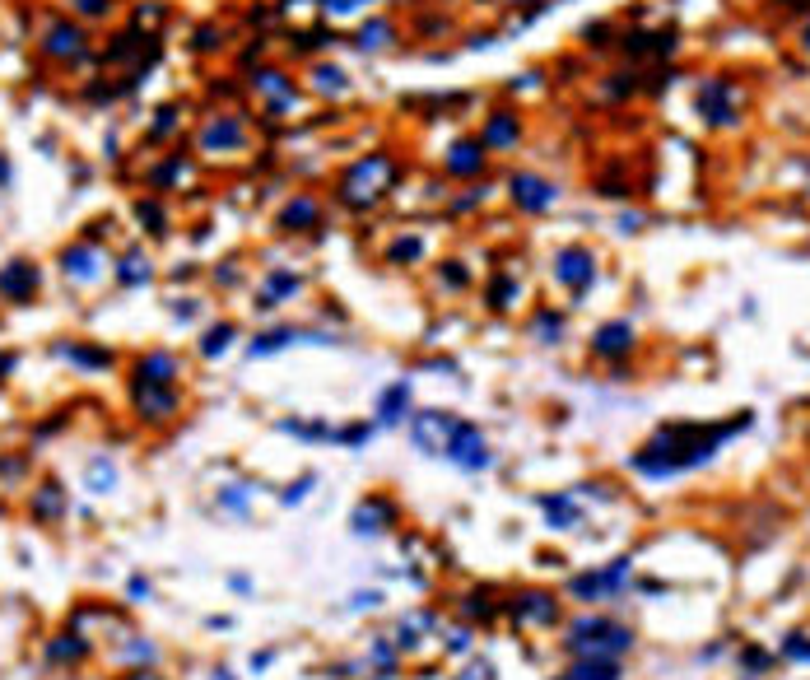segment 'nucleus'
<instances>
[{"label": "nucleus", "mask_w": 810, "mask_h": 680, "mask_svg": "<svg viewBox=\"0 0 810 680\" xmlns=\"http://www.w3.org/2000/svg\"><path fill=\"white\" fill-rule=\"evenodd\" d=\"M745 424H750V415H736L731 424H708V429L703 424H671V429H662L652 443H643L634 452V471L648 480H671L680 471H694Z\"/></svg>", "instance_id": "f257e3e1"}, {"label": "nucleus", "mask_w": 810, "mask_h": 680, "mask_svg": "<svg viewBox=\"0 0 810 680\" xmlns=\"http://www.w3.org/2000/svg\"><path fill=\"white\" fill-rule=\"evenodd\" d=\"M564 648L573 657H596V662H620L629 648H634V629L620 625V620H606V615H582L568 625Z\"/></svg>", "instance_id": "f03ea898"}, {"label": "nucleus", "mask_w": 810, "mask_h": 680, "mask_svg": "<svg viewBox=\"0 0 810 680\" xmlns=\"http://www.w3.org/2000/svg\"><path fill=\"white\" fill-rule=\"evenodd\" d=\"M392 177H396V164L387 154H368V159H359L350 173L340 177V201L350 210H368V205L382 201V191L392 187Z\"/></svg>", "instance_id": "7ed1b4c3"}, {"label": "nucleus", "mask_w": 810, "mask_h": 680, "mask_svg": "<svg viewBox=\"0 0 810 680\" xmlns=\"http://www.w3.org/2000/svg\"><path fill=\"white\" fill-rule=\"evenodd\" d=\"M629 578H634V559H610L606 569H592V573L568 578V592H573L578 601H601V597H615V592H624V587H629Z\"/></svg>", "instance_id": "20e7f679"}, {"label": "nucleus", "mask_w": 810, "mask_h": 680, "mask_svg": "<svg viewBox=\"0 0 810 680\" xmlns=\"http://www.w3.org/2000/svg\"><path fill=\"white\" fill-rule=\"evenodd\" d=\"M457 424L461 420L452 410H419V415H410V443H415L424 457H443L452 434H457Z\"/></svg>", "instance_id": "39448f33"}, {"label": "nucleus", "mask_w": 810, "mask_h": 680, "mask_svg": "<svg viewBox=\"0 0 810 680\" xmlns=\"http://www.w3.org/2000/svg\"><path fill=\"white\" fill-rule=\"evenodd\" d=\"M699 117L708 126H736L741 122V89L731 80H703V89H699Z\"/></svg>", "instance_id": "423d86ee"}, {"label": "nucleus", "mask_w": 810, "mask_h": 680, "mask_svg": "<svg viewBox=\"0 0 810 680\" xmlns=\"http://www.w3.org/2000/svg\"><path fill=\"white\" fill-rule=\"evenodd\" d=\"M452 466H461V471H485L494 457H489V438L480 434V424H457V434H452V443H447L443 452Z\"/></svg>", "instance_id": "0eeeda50"}, {"label": "nucleus", "mask_w": 810, "mask_h": 680, "mask_svg": "<svg viewBox=\"0 0 810 680\" xmlns=\"http://www.w3.org/2000/svg\"><path fill=\"white\" fill-rule=\"evenodd\" d=\"M554 280L568 289V294H587L596 280V257L587 247H559L554 252Z\"/></svg>", "instance_id": "6e6552de"}, {"label": "nucleus", "mask_w": 810, "mask_h": 680, "mask_svg": "<svg viewBox=\"0 0 810 680\" xmlns=\"http://www.w3.org/2000/svg\"><path fill=\"white\" fill-rule=\"evenodd\" d=\"M508 196H513L517 210H527V215H545V210L559 201V187H554L550 177H540V173H513Z\"/></svg>", "instance_id": "1a4fd4ad"}, {"label": "nucleus", "mask_w": 810, "mask_h": 680, "mask_svg": "<svg viewBox=\"0 0 810 680\" xmlns=\"http://www.w3.org/2000/svg\"><path fill=\"white\" fill-rule=\"evenodd\" d=\"M396 522V508H392V499H364V504L354 508V517H350V531L354 536H378V531H387Z\"/></svg>", "instance_id": "9d476101"}, {"label": "nucleus", "mask_w": 810, "mask_h": 680, "mask_svg": "<svg viewBox=\"0 0 810 680\" xmlns=\"http://www.w3.org/2000/svg\"><path fill=\"white\" fill-rule=\"evenodd\" d=\"M135 410L149 415V420H168L177 410V392L163 387V382H135Z\"/></svg>", "instance_id": "9b49d317"}, {"label": "nucleus", "mask_w": 810, "mask_h": 680, "mask_svg": "<svg viewBox=\"0 0 810 680\" xmlns=\"http://www.w3.org/2000/svg\"><path fill=\"white\" fill-rule=\"evenodd\" d=\"M0 294L10 303H24L38 294V266H28V261H10L5 271H0Z\"/></svg>", "instance_id": "f8f14e48"}, {"label": "nucleus", "mask_w": 810, "mask_h": 680, "mask_svg": "<svg viewBox=\"0 0 810 680\" xmlns=\"http://www.w3.org/2000/svg\"><path fill=\"white\" fill-rule=\"evenodd\" d=\"M592 350L601 354V359H624V354L634 350V327H629V322H606V327H596Z\"/></svg>", "instance_id": "ddd939ff"}, {"label": "nucleus", "mask_w": 810, "mask_h": 680, "mask_svg": "<svg viewBox=\"0 0 810 680\" xmlns=\"http://www.w3.org/2000/svg\"><path fill=\"white\" fill-rule=\"evenodd\" d=\"M447 173L452 177H480L485 173V140H457L447 150Z\"/></svg>", "instance_id": "4468645a"}, {"label": "nucleus", "mask_w": 810, "mask_h": 680, "mask_svg": "<svg viewBox=\"0 0 810 680\" xmlns=\"http://www.w3.org/2000/svg\"><path fill=\"white\" fill-rule=\"evenodd\" d=\"M405 415H410V382H392L378 396V429H396L405 424Z\"/></svg>", "instance_id": "2eb2a0df"}, {"label": "nucleus", "mask_w": 810, "mask_h": 680, "mask_svg": "<svg viewBox=\"0 0 810 680\" xmlns=\"http://www.w3.org/2000/svg\"><path fill=\"white\" fill-rule=\"evenodd\" d=\"M243 140H247V131H243V122H238V117H219V122L205 126L201 145H205V150H238Z\"/></svg>", "instance_id": "dca6fc26"}, {"label": "nucleus", "mask_w": 810, "mask_h": 680, "mask_svg": "<svg viewBox=\"0 0 810 680\" xmlns=\"http://www.w3.org/2000/svg\"><path fill=\"white\" fill-rule=\"evenodd\" d=\"M517 136H522V126H517V117L513 112H494L485 122V150H513L517 145Z\"/></svg>", "instance_id": "f3484780"}, {"label": "nucleus", "mask_w": 810, "mask_h": 680, "mask_svg": "<svg viewBox=\"0 0 810 680\" xmlns=\"http://www.w3.org/2000/svg\"><path fill=\"white\" fill-rule=\"evenodd\" d=\"M540 508L550 517V527H578L582 522L578 494H540Z\"/></svg>", "instance_id": "a211bd4d"}, {"label": "nucleus", "mask_w": 810, "mask_h": 680, "mask_svg": "<svg viewBox=\"0 0 810 680\" xmlns=\"http://www.w3.org/2000/svg\"><path fill=\"white\" fill-rule=\"evenodd\" d=\"M173 378H177V359L173 354H163V350L145 354V359L135 364V382H163V387H173Z\"/></svg>", "instance_id": "6ab92c4d"}, {"label": "nucleus", "mask_w": 810, "mask_h": 680, "mask_svg": "<svg viewBox=\"0 0 810 680\" xmlns=\"http://www.w3.org/2000/svg\"><path fill=\"white\" fill-rule=\"evenodd\" d=\"M513 615L517 620H540V625H550L554 615H559V606H554V597H545V592H522V597L513 601Z\"/></svg>", "instance_id": "aec40b11"}, {"label": "nucleus", "mask_w": 810, "mask_h": 680, "mask_svg": "<svg viewBox=\"0 0 810 680\" xmlns=\"http://www.w3.org/2000/svg\"><path fill=\"white\" fill-rule=\"evenodd\" d=\"M98 266H103V257H98L94 247H70V252H61V271L75 275V280H94Z\"/></svg>", "instance_id": "412c9836"}, {"label": "nucleus", "mask_w": 810, "mask_h": 680, "mask_svg": "<svg viewBox=\"0 0 810 680\" xmlns=\"http://www.w3.org/2000/svg\"><path fill=\"white\" fill-rule=\"evenodd\" d=\"M52 56H80L84 52V33L75 24H52L47 28V42H42Z\"/></svg>", "instance_id": "4be33fe9"}, {"label": "nucleus", "mask_w": 810, "mask_h": 680, "mask_svg": "<svg viewBox=\"0 0 810 680\" xmlns=\"http://www.w3.org/2000/svg\"><path fill=\"white\" fill-rule=\"evenodd\" d=\"M559 680H624L620 662H596V657H578Z\"/></svg>", "instance_id": "5701e85b"}, {"label": "nucleus", "mask_w": 810, "mask_h": 680, "mask_svg": "<svg viewBox=\"0 0 810 680\" xmlns=\"http://www.w3.org/2000/svg\"><path fill=\"white\" fill-rule=\"evenodd\" d=\"M317 219H322V210H317V201H312V196H298V201H289V205H284L280 224H284V229H312Z\"/></svg>", "instance_id": "b1692460"}, {"label": "nucleus", "mask_w": 810, "mask_h": 680, "mask_svg": "<svg viewBox=\"0 0 810 680\" xmlns=\"http://www.w3.org/2000/svg\"><path fill=\"white\" fill-rule=\"evenodd\" d=\"M257 89L270 98V108H289V103H294V84L284 80V75H275V70L257 75Z\"/></svg>", "instance_id": "393cba45"}, {"label": "nucleus", "mask_w": 810, "mask_h": 680, "mask_svg": "<svg viewBox=\"0 0 810 680\" xmlns=\"http://www.w3.org/2000/svg\"><path fill=\"white\" fill-rule=\"evenodd\" d=\"M84 653H89L84 634H61V639L47 643V657H52V662H80Z\"/></svg>", "instance_id": "a878e982"}, {"label": "nucleus", "mask_w": 810, "mask_h": 680, "mask_svg": "<svg viewBox=\"0 0 810 680\" xmlns=\"http://www.w3.org/2000/svg\"><path fill=\"white\" fill-rule=\"evenodd\" d=\"M298 275H289V271H270V280H266V294H261V308H275V299H284V294H298Z\"/></svg>", "instance_id": "bb28decb"}, {"label": "nucleus", "mask_w": 810, "mask_h": 680, "mask_svg": "<svg viewBox=\"0 0 810 680\" xmlns=\"http://www.w3.org/2000/svg\"><path fill=\"white\" fill-rule=\"evenodd\" d=\"M387 42H392V24H387V19H373V24L359 28V47H364V52H378Z\"/></svg>", "instance_id": "cd10ccee"}, {"label": "nucleus", "mask_w": 810, "mask_h": 680, "mask_svg": "<svg viewBox=\"0 0 810 680\" xmlns=\"http://www.w3.org/2000/svg\"><path fill=\"white\" fill-rule=\"evenodd\" d=\"M289 340H298V331H294V327L266 331V336H257V340H252V359H257V354H275V350H284Z\"/></svg>", "instance_id": "c85d7f7f"}, {"label": "nucleus", "mask_w": 810, "mask_h": 680, "mask_svg": "<svg viewBox=\"0 0 810 680\" xmlns=\"http://www.w3.org/2000/svg\"><path fill=\"white\" fill-rule=\"evenodd\" d=\"M229 340H233V327H229V322H219V327H210L201 336V354H205V359H215V354L229 350Z\"/></svg>", "instance_id": "c756f323"}, {"label": "nucleus", "mask_w": 810, "mask_h": 680, "mask_svg": "<svg viewBox=\"0 0 810 680\" xmlns=\"http://www.w3.org/2000/svg\"><path fill=\"white\" fill-rule=\"evenodd\" d=\"M112 485H117V471H112V462L94 457V462H89V490H94V494H108Z\"/></svg>", "instance_id": "7c9ffc66"}, {"label": "nucleus", "mask_w": 810, "mask_h": 680, "mask_svg": "<svg viewBox=\"0 0 810 680\" xmlns=\"http://www.w3.org/2000/svg\"><path fill=\"white\" fill-rule=\"evenodd\" d=\"M312 80H317V89H322V94H345V89H350V84H345V70H336V66H317V75H312Z\"/></svg>", "instance_id": "2f4dec72"}, {"label": "nucleus", "mask_w": 810, "mask_h": 680, "mask_svg": "<svg viewBox=\"0 0 810 680\" xmlns=\"http://www.w3.org/2000/svg\"><path fill=\"white\" fill-rule=\"evenodd\" d=\"M33 513H38V517H56V513H61V490H56V485H42V494L33 499Z\"/></svg>", "instance_id": "473e14b6"}, {"label": "nucleus", "mask_w": 810, "mask_h": 680, "mask_svg": "<svg viewBox=\"0 0 810 680\" xmlns=\"http://www.w3.org/2000/svg\"><path fill=\"white\" fill-rule=\"evenodd\" d=\"M783 657H787V662H806V667H810V639H806V634H787V639H783Z\"/></svg>", "instance_id": "72a5a7b5"}, {"label": "nucleus", "mask_w": 810, "mask_h": 680, "mask_svg": "<svg viewBox=\"0 0 810 680\" xmlns=\"http://www.w3.org/2000/svg\"><path fill=\"white\" fill-rule=\"evenodd\" d=\"M140 280H149V261L126 257L122 261V285H140Z\"/></svg>", "instance_id": "f704fd0d"}, {"label": "nucleus", "mask_w": 810, "mask_h": 680, "mask_svg": "<svg viewBox=\"0 0 810 680\" xmlns=\"http://www.w3.org/2000/svg\"><path fill=\"white\" fill-rule=\"evenodd\" d=\"M419 252H424V243H419V238H401V243H396L387 257H392V261H415Z\"/></svg>", "instance_id": "c9c22d12"}, {"label": "nucleus", "mask_w": 810, "mask_h": 680, "mask_svg": "<svg viewBox=\"0 0 810 680\" xmlns=\"http://www.w3.org/2000/svg\"><path fill=\"white\" fill-rule=\"evenodd\" d=\"M513 294H517V280H508V275H503L499 285L489 289V303H494V308H508V299H513Z\"/></svg>", "instance_id": "e433bc0d"}, {"label": "nucleus", "mask_w": 810, "mask_h": 680, "mask_svg": "<svg viewBox=\"0 0 810 680\" xmlns=\"http://www.w3.org/2000/svg\"><path fill=\"white\" fill-rule=\"evenodd\" d=\"M564 331V317H554V313H540V322H536V336L540 340H554Z\"/></svg>", "instance_id": "4c0bfd02"}, {"label": "nucleus", "mask_w": 810, "mask_h": 680, "mask_svg": "<svg viewBox=\"0 0 810 680\" xmlns=\"http://www.w3.org/2000/svg\"><path fill=\"white\" fill-rule=\"evenodd\" d=\"M312 485H317V476H303V480H298V485H289V490H284L280 499H284V504H303V499H308V490H312Z\"/></svg>", "instance_id": "58836bf2"}, {"label": "nucleus", "mask_w": 810, "mask_h": 680, "mask_svg": "<svg viewBox=\"0 0 810 680\" xmlns=\"http://www.w3.org/2000/svg\"><path fill=\"white\" fill-rule=\"evenodd\" d=\"M345 448H359V443H368L373 438V424H354V429H345V434H336Z\"/></svg>", "instance_id": "ea45409f"}, {"label": "nucleus", "mask_w": 810, "mask_h": 680, "mask_svg": "<svg viewBox=\"0 0 810 680\" xmlns=\"http://www.w3.org/2000/svg\"><path fill=\"white\" fill-rule=\"evenodd\" d=\"M364 5H373V0H322L326 14H354V10H364Z\"/></svg>", "instance_id": "a19ab883"}, {"label": "nucleus", "mask_w": 810, "mask_h": 680, "mask_svg": "<svg viewBox=\"0 0 810 680\" xmlns=\"http://www.w3.org/2000/svg\"><path fill=\"white\" fill-rule=\"evenodd\" d=\"M466 611H471V615H480V620H489V615H494V601H489V597H480V592H475V597H471V606H466Z\"/></svg>", "instance_id": "79ce46f5"}, {"label": "nucleus", "mask_w": 810, "mask_h": 680, "mask_svg": "<svg viewBox=\"0 0 810 680\" xmlns=\"http://www.w3.org/2000/svg\"><path fill=\"white\" fill-rule=\"evenodd\" d=\"M471 648V629H457L452 639H447V653H466Z\"/></svg>", "instance_id": "37998d69"}, {"label": "nucleus", "mask_w": 810, "mask_h": 680, "mask_svg": "<svg viewBox=\"0 0 810 680\" xmlns=\"http://www.w3.org/2000/svg\"><path fill=\"white\" fill-rule=\"evenodd\" d=\"M378 601H382V592H354V611H364V606L373 611Z\"/></svg>", "instance_id": "c03bdc74"}, {"label": "nucleus", "mask_w": 810, "mask_h": 680, "mask_svg": "<svg viewBox=\"0 0 810 680\" xmlns=\"http://www.w3.org/2000/svg\"><path fill=\"white\" fill-rule=\"evenodd\" d=\"M75 5H80L84 14H103V10H108V0H75Z\"/></svg>", "instance_id": "a18cd8bd"}, {"label": "nucleus", "mask_w": 810, "mask_h": 680, "mask_svg": "<svg viewBox=\"0 0 810 680\" xmlns=\"http://www.w3.org/2000/svg\"><path fill=\"white\" fill-rule=\"evenodd\" d=\"M131 597H149V583H145V578H131Z\"/></svg>", "instance_id": "49530a36"}, {"label": "nucleus", "mask_w": 810, "mask_h": 680, "mask_svg": "<svg viewBox=\"0 0 810 680\" xmlns=\"http://www.w3.org/2000/svg\"><path fill=\"white\" fill-rule=\"evenodd\" d=\"M801 42H806V47H810V24H806V33H801Z\"/></svg>", "instance_id": "de8ad7c7"}, {"label": "nucleus", "mask_w": 810, "mask_h": 680, "mask_svg": "<svg viewBox=\"0 0 810 680\" xmlns=\"http://www.w3.org/2000/svg\"><path fill=\"white\" fill-rule=\"evenodd\" d=\"M215 680H233V676H229V671H219V676H215Z\"/></svg>", "instance_id": "09e8293b"}, {"label": "nucleus", "mask_w": 810, "mask_h": 680, "mask_svg": "<svg viewBox=\"0 0 810 680\" xmlns=\"http://www.w3.org/2000/svg\"><path fill=\"white\" fill-rule=\"evenodd\" d=\"M792 5H797V0H792Z\"/></svg>", "instance_id": "8fccbe9b"}]
</instances>
